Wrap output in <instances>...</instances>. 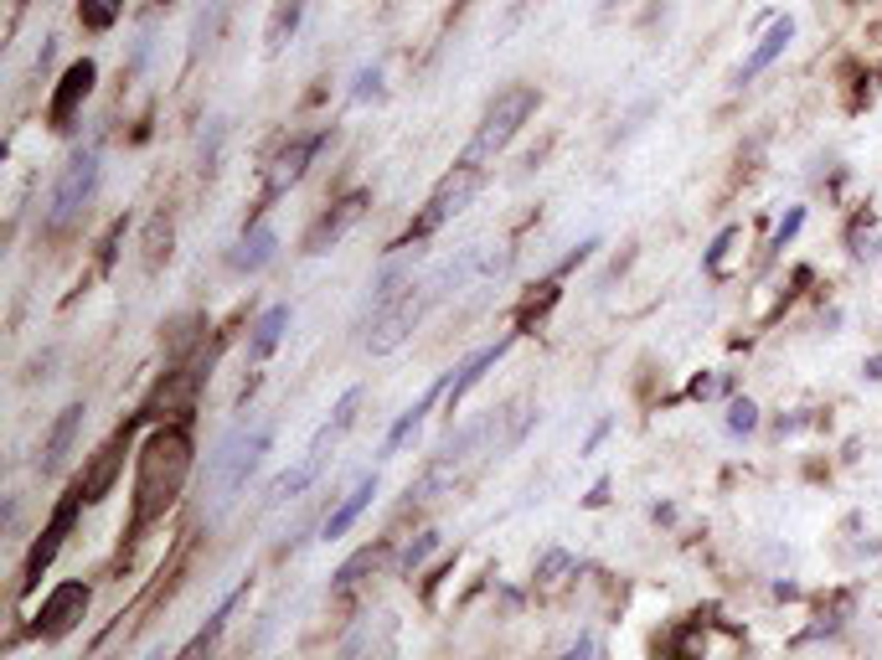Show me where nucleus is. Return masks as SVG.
I'll list each match as a JSON object with an SVG mask.
<instances>
[{
  "label": "nucleus",
  "instance_id": "1",
  "mask_svg": "<svg viewBox=\"0 0 882 660\" xmlns=\"http://www.w3.org/2000/svg\"><path fill=\"white\" fill-rule=\"evenodd\" d=\"M197 465V444L187 424H155L135 455V506H130V532H150L166 522V511L181 501Z\"/></svg>",
  "mask_w": 882,
  "mask_h": 660
},
{
  "label": "nucleus",
  "instance_id": "2",
  "mask_svg": "<svg viewBox=\"0 0 882 660\" xmlns=\"http://www.w3.org/2000/svg\"><path fill=\"white\" fill-rule=\"evenodd\" d=\"M537 103H543V93L532 83H511L501 88L491 103H485V114H480L476 135H470V150H465V166H480L485 170V160H495V155L506 150L511 139H516V130H522L526 119L537 114Z\"/></svg>",
  "mask_w": 882,
  "mask_h": 660
},
{
  "label": "nucleus",
  "instance_id": "3",
  "mask_svg": "<svg viewBox=\"0 0 882 660\" xmlns=\"http://www.w3.org/2000/svg\"><path fill=\"white\" fill-rule=\"evenodd\" d=\"M269 444H273L269 424H258L254 434H248V428H233V434L217 444V455L206 459V474H212V485L222 491V501L238 495L243 485L254 480V470L264 465V455H269Z\"/></svg>",
  "mask_w": 882,
  "mask_h": 660
},
{
  "label": "nucleus",
  "instance_id": "4",
  "mask_svg": "<svg viewBox=\"0 0 882 660\" xmlns=\"http://www.w3.org/2000/svg\"><path fill=\"white\" fill-rule=\"evenodd\" d=\"M99 150H78L63 166V176L52 181V197H47V233H68L72 222L88 212V202H93V191H99Z\"/></svg>",
  "mask_w": 882,
  "mask_h": 660
},
{
  "label": "nucleus",
  "instance_id": "5",
  "mask_svg": "<svg viewBox=\"0 0 882 660\" xmlns=\"http://www.w3.org/2000/svg\"><path fill=\"white\" fill-rule=\"evenodd\" d=\"M480 181H485V170H480V166H465V160H459L455 170H444V176H439V187L428 191L424 212H418V217H413V227H407V243H418V237L439 233L444 222H455L459 212H465V206L476 202Z\"/></svg>",
  "mask_w": 882,
  "mask_h": 660
},
{
  "label": "nucleus",
  "instance_id": "6",
  "mask_svg": "<svg viewBox=\"0 0 882 660\" xmlns=\"http://www.w3.org/2000/svg\"><path fill=\"white\" fill-rule=\"evenodd\" d=\"M88 501H83V485H72L57 506H52V516H47V526L36 532V542H32V552H26V562H21V593H32L36 583H42V573H47L52 562H57V552H63V542H68V532H72V522H78V511H83Z\"/></svg>",
  "mask_w": 882,
  "mask_h": 660
},
{
  "label": "nucleus",
  "instance_id": "7",
  "mask_svg": "<svg viewBox=\"0 0 882 660\" xmlns=\"http://www.w3.org/2000/svg\"><path fill=\"white\" fill-rule=\"evenodd\" d=\"M428 300H434V289H424V284H407L392 305H382V310H372V331H367V351L372 356H388V351H398L413 331H418V321H424V310H428Z\"/></svg>",
  "mask_w": 882,
  "mask_h": 660
},
{
  "label": "nucleus",
  "instance_id": "8",
  "mask_svg": "<svg viewBox=\"0 0 882 660\" xmlns=\"http://www.w3.org/2000/svg\"><path fill=\"white\" fill-rule=\"evenodd\" d=\"M206 367H212V356H206V346H202V351L187 356L176 372L160 377V388H155L150 403H145V418H187L197 392H202V382H206Z\"/></svg>",
  "mask_w": 882,
  "mask_h": 660
},
{
  "label": "nucleus",
  "instance_id": "9",
  "mask_svg": "<svg viewBox=\"0 0 882 660\" xmlns=\"http://www.w3.org/2000/svg\"><path fill=\"white\" fill-rule=\"evenodd\" d=\"M325 139H331V130H315V135H294L284 150L273 155V160H269V176H264V197H258V206H254V222L264 217V212H269V206L279 202V197H284V191L294 187L300 176H305L310 160H315V150H321Z\"/></svg>",
  "mask_w": 882,
  "mask_h": 660
},
{
  "label": "nucleus",
  "instance_id": "10",
  "mask_svg": "<svg viewBox=\"0 0 882 660\" xmlns=\"http://www.w3.org/2000/svg\"><path fill=\"white\" fill-rule=\"evenodd\" d=\"M88 604H93L88 583H78V578L57 583V589L42 599V609L32 614V635L36 640H63V635H72V629L88 619Z\"/></svg>",
  "mask_w": 882,
  "mask_h": 660
},
{
  "label": "nucleus",
  "instance_id": "11",
  "mask_svg": "<svg viewBox=\"0 0 882 660\" xmlns=\"http://www.w3.org/2000/svg\"><path fill=\"white\" fill-rule=\"evenodd\" d=\"M671 660H744V640L733 625L717 619H692L671 635Z\"/></svg>",
  "mask_w": 882,
  "mask_h": 660
},
{
  "label": "nucleus",
  "instance_id": "12",
  "mask_svg": "<svg viewBox=\"0 0 882 660\" xmlns=\"http://www.w3.org/2000/svg\"><path fill=\"white\" fill-rule=\"evenodd\" d=\"M93 83H99V63H93V57H78V63L57 78V93H52V103H47L52 130H72V119H78L83 99L93 93Z\"/></svg>",
  "mask_w": 882,
  "mask_h": 660
},
{
  "label": "nucleus",
  "instance_id": "13",
  "mask_svg": "<svg viewBox=\"0 0 882 660\" xmlns=\"http://www.w3.org/2000/svg\"><path fill=\"white\" fill-rule=\"evenodd\" d=\"M130 428H135V424H124L114 439H103L99 449H93V459H88V470L78 474V485H83L88 506H99L103 495L114 491V480H120V470H124V449H130Z\"/></svg>",
  "mask_w": 882,
  "mask_h": 660
},
{
  "label": "nucleus",
  "instance_id": "14",
  "mask_svg": "<svg viewBox=\"0 0 882 660\" xmlns=\"http://www.w3.org/2000/svg\"><path fill=\"white\" fill-rule=\"evenodd\" d=\"M361 212H367V191H351V197H340V202L331 206V212H321V217H315V227L305 233V254H310V258L331 254L340 237H346V233H351V227L361 222Z\"/></svg>",
  "mask_w": 882,
  "mask_h": 660
},
{
  "label": "nucleus",
  "instance_id": "15",
  "mask_svg": "<svg viewBox=\"0 0 882 660\" xmlns=\"http://www.w3.org/2000/svg\"><path fill=\"white\" fill-rule=\"evenodd\" d=\"M377 491H382V480H377V470H367L357 485H351V491L336 501V511L321 522V542H340V537H346V532L361 522V511L377 501Z\"/></svg>",
  "mask_w": 882,
  "mask_h": 660
},
{
  "label": "nucleus",
  "instance_id": "16",
  "mask_svg": "<svg viewBox=\"0 0 882 660\" xmlns=\"http://www.w3.org/2000/svg\"><path fill=\"white\" fill-rule=\"evenodd\" d=\"M83 418H88V407L83 403H68L57 418H52V428H47V444H42V455H36V470L42 474H57L63 465H68V455H72V444H78V428H83Z\"/></svg>",
  "mask_w": 882,
  "mask_h": 660
},
{
  "label": "nucleus",
  "instance_id": "17",
  "mask_svg": "<svg viewBox=\"0 0 882 660\" xmlns=\"http://www.w3.org/2000/svg\"><path fill=\"white\" fill-rule=\"evenodd\" d=\"M243 599H248V583H238V589L227 593V599H222L217 609H212V619H206V625L197 629V635H191V640L181 645V650H176V656H170V660H212V656H217L222 629H227V619H233V609H238Z\"/></svg>",
  "mask_w": 882,
  "mask_h": 660
},
{
  "label": "nucleus",
  "instance_id": "18",
  "mask_svg": "<svg viewBox=\"0 0 882 660\" xmlns=\"http://www.w3.org/2000/svg\"><path fill=\"white\" fill-rule=\"evenodd\" d=\"M361 398H367L361 388H346V392H340L336 407H331V418H325V424L315 428V439H310V459H321V465L331 459V449H336V444L346 439V434H351V424H357Z\"/></svg>",
  "mask_w": 882,
  "mask_h": 660
},
{
  "label": "nucleus",
  "instance_id": "19",
  "mask_svg": "<svg viewBox=\"0 0 882 660\" xmlns=\"http://www.w3.org/2000/svg\"><path fill=\"white\" fill-rule=\"evenodd\" d=\"M511 340H516V331H511V336H501V340H495V346H485V351H476V356H470V361H465V367H459V372H455V382H449V398H444V407H449V413H455V407H459V403H465V398H470V392L480 388V377L491 372L495 361H501V356L511 351Z\"/></svg>",
  "mask_w": 882,
  "mask_h": 660
},
{
  "label": "nucleus",
  "instance_id": "20",
  "mask_svg": "<svg viewBox=\"0 0 882 660\" xmlns=\"http://www.w3.org/2000/svg\"><path fill=\"white\" fill-rule=\"evenodd\" d=\"M273 254H279V233H273L269 222H248V233H243L238 254H233V269L238 273H258L269 269Z\"/></svg>",
  "mask_w": 882,
  "mask_h": 660
},
{
  "label": "nucleus",
  "instance_id": "21",
  "mask_svg": "<svg viewBox=\"0 0 882 660\" xmlns=\"http://www.w3.org/2000/svg\"><path fill=\"white\" fill-rule=\"evenodd\" d=\"M790 42H795V21H790V16H780V21H774V26H769V32L759 36V47L748 52V63H744V68H738V83H748V78H759V72L769 68V63H774V57H780V52L790 47Z\"/></svg>",
  "mask_w": 882,
  "mask_h": 660
},
{
  "label": "nucleus",
  "instance_id": "22",
  "mask_svg": "<svg viewBox=\"0 0 882 660\" xmlns=\"http://www.w3.org/2000/svg\"><path fill=\"white\" fill-rule=\"evenodd\" d=\"M449 382H455V372H449V377H439V382H428V392H424V398H418V403L407 407L403 418H398V424L388 428V444H382V455H398V449H403V444H407V434H413V428L424 424V413H428V407L439 403V398H449Z\"/></svg>",
  "mask_w": 882,
  "mask_h": 660
},
{
  "label": "nucleus",
  "instance_id": "23",
  "mask_svg": "<svg viewBox=\"0 0 882 660\" xmlns=\"http://www.w3.org/2000/svg\"><path fill=\"white\" fill-rule=\"evenodd\" d=\"M377 562H382V547H361L357 558H346V562H340V568H336V583H331V599H336V604H346V599H351V593H357L361 583H367V578L377 573Z\"/></svg>",
  "mask_w": 882,
  "mask_h": 660
},
{
  "label": "nucleus",
  "instance_id": "24",
  "mask_svg": "<svg viewBox=\"0 0 882 660\" xmlns=\"http://www.w3.org/2000/svg\"><path fill=\"white\" fill-rule=\"evenodd\" d=\"M325 470V465H321V459H300V465H294V470H284V474H279V480H273V485H269V495H264V506H289V501H300V495H305L310 491V480H315V474H321Z\"/></svg>",
  "mask_w": 882,
  "mask_h": 660
},
{
  "label": "nucleus",
  "instance_id": "25",
  "mask_svg": "<svg viewBox=\"0 0 882 660\" xmlns=\"http://www.w3.org/2000/svg\"><path fill=\"white\" fill-rule=\"evenodd\" d=\"M284 325H289V305L264 310V315L254 321V336H248V361H269L273 346L284 340Z\"/></svg>",
  "mask_w": 882,
  "mask_h": 660
},
{
  "label": "nucleus",
  "instance_id": "26",
  "mask_svg": "<svg viewBox=\"0 0 882 660\" xmlns=\"http://www.w3.org/2000/svg\"><path fill=\"white\" fill-rule=\"evenodd\" d=\"M300 16H305V0H279L269 16V32H264V47L269 52H284V42L300 32Z\"/></svg>",
  "mask_w": 882,
  "mask_h": 660
},
{
  "label": "nucleus",
  "instance_id": "27",
  "mask_svg": "<svg viewBox=\"0 0 882 660\" xmlns=\"http://www.w3.org/2000/svg\"><path fill=\"white\" fill-rule=\"evenodd\" d=\"M439 542H444V532H434V526H424V532H418V537H413V542L403 547V558H398V573H403V578H413V573H418V568H424L428 558H434V552H439Z\"/></svg>",
  "mask_w": 882,
  "mask_h": 660
},
{
  "label": "nucleus",
  "instance_id": "28",
  "mask_svg": "<svg viewBox=\"0 0 882 660\" xmlns=\"http://www.w3.org/2000/svg\"><path fill=\"white\" fill-rule=\"evenodd\" d=\"M124 16V0H78V21L88 32H109Z\"/></svg>",
  "mask_w": 882,
  "mask_h": 660
},
{
  "label": "nucleus",
  "instance_id": "29",
  "mask_svg": "<svg viewBox=\"0 0 882 660\" xmlns=\"http://www.w3.org/2000/svg\"><path fill=\"white\" fill-rule=\"evenodd\" d=\"M170 258V212H155L150 217V233H145V264L160 269Z\"/></svg>",
  "mask_w": 882,
  "mask_h": 660
},
{
  "label": "nucleus",
  "instance_id": "30",
  "mask_svg": "<svg viewBox=\"0 0 882 660\" xmlns=\"http://www.w3.org/2000/svg\"><path fill=\"white\" fill-rule=\"evenodd\" d=\"M562 573H573V552L547 547L543 562H537V589H552V583H562Z\"/></svg>",
  "mask_w": 882,
  "mask_h": 660
},
{
  "label": "nucleus",
  "instance_id": "31",
  "mask_svg": "<svg viewBox=\"0 0 882 660\" xmlns=\"http://www.w3.org/2000/svg\"><path fill=\"white\" fill-rule=\"evenodd\" d=\"M558 305V284H543V294H526V305H522V325H516V336H522L526 325H532V315L543 321L547 310Z\"/></svg>",
  "mask_w": 882,
  "mask_h": 660
},
{
  "label": "nucleus",
  "instance_id": "32",
  "mask_svg": "<svg viewBox=\"0 0 882 660\" xmlns=\"http://www.w3.org/2000/svg\"><path fill=\"white\" fill-rule=\"evenodd\" d=\"M222 11H227V0H212L202 16H197V32H191L197 47H212V36H217V26H222Z\"/></svg>",
  "mask_w": 882,
  "mask_h": 660
},
{
  "label": "nucleus",
  "instance_id": "33",
  "mask_svg": "<svg viewBox=\"0 0 882 660\" xmlns=\"http://www.w3.org/2000/svg\"><path fill=\"white\" fill-rule=\"evenodd\" d=\"M759 428V407L748 403V398H733L728 403V434H753Z\"/></svg>",
  "mask_w": 882,
  "mask_h": 660
},
{
  "label": "nucleus",
  "instance_id": "34",
  "mask_svg": "<svg viewBox=\"0 0 882 660\" xmlns=\"http://www.w3.org/2000/svg\"><path fill=\"white\" fill-rule=\"evenodd\" d=\"M733 243H738V227H723V233H717V243L707 248V258H702V269H707V273H723V258H728Z\"/></svg>",
  "mask_w": 882,
  "mask_h": 660
},
{
  "label": "nucleus",
  "instance_id": "35",
  "mask_svg": "<svg viewBox=\"0 0 882 660\" xmlns=\"http://www.w3.org/2000/svg\"><path fill=\"white\" fill-rule=\"evenodd\" d=\"M805 227V206H790V217L780 222V233H774V248H784V243H795V233Z\"/></svg>",
  "mask_w": 882,
  "mask_h": 660
},
{
  "label": "nucleus",
  "instance_id": "36",
  "mask_svg": "<svg viewBox=\"0 0 882 660\" xmlns=\"http://www.w3.org/2000/svg\"><path fill=\"white\" fill-rule=\"evenodd\" d=\"M377 83H382V63H372V68H361V78H357V99H372V93H377Z\"/></svg>",
  "mask_w": 882,
  "mask_h": 660
},
{
  "label": "nucleus",
  "instance_id": "37",
  "mask_svg": "<svg viewBox=\"0 0 882 660\" xmlns=\"http://www.w3.org/2000/svg\"><path fill=\"white\" fill-rule=\"evenodd\" d=\"M594 650H599L594 635H578V640L568 645V650H562V660H594Z\"/></svg>",
  "mask_w": 882,
  "mask_h": 660
},
{
  "label": "nucleus",
  "instance_id": "38",
  "mask_svg": "<svg viewBox=\"0 0 882 660\" xmlns=\"http://www.w3.org/2000/svg\"><path fill=\"white\" fill-rule=\"evenodd\" d=\"M723 388H733V382H717V377H696L686 392H692V398H713V392H723Z\"/></svg>",
  "mask_w": 882,
  "mask_h": 660
},
{
  "label": "nucleus",
  "instance_id": "39",
  "mask_svg": "<svg viewBox=\"0 0 882 660\" xmlns=\"http://www.w3.org/2000/svg\"><path fill=\"white\" fill-rule=\"evenodd\" d=\"M862 372H867V382H882V356H867Z\"/></svg>",
  "mask_w": 882,
  "mask_h": 660
},
{
  "label": "nucleus",
  "instance_id": "40",
  "mask_svg": "<svg viewBox=\"0 0 882 660\" xmlns=\"http://www.w3.org/2000/svg\"><path fill=\"white\" fill-rule=\"evenodd\" d=\"M604 501H610V480H599L594 491H589V506H604Z\"/></svg>",
  "mask_w": 882,
  "mask_h": 660
},
{
  "label": "nucleus",
  "instance_id": "41",
  "mask_svg": "<svg viewBox=\"0 0 882 660\" xmlns=\"http://www.w3.org/2000/svg\"><path fill=\"white\" fill-rule=\"evenodd\" d=\"M145 660H160V656H145Z\"/></svg>",
  "mask_w": 882,
  "mask_h": 660
},
{
  "label": "nucleus",
  "instance_id": "42",
  "mask_svg": "<svg viewBox=\"0 0 882 660\" xmlns=\"http://www.w3.org/2000/svg\"><path fill=\"white\" fill-rule=\"evenodd\" d=\"M160 5H170V0H160Z\"/></svg>",
  "mask_w": 882,
  "mask_h": 660
}]
</instances>
